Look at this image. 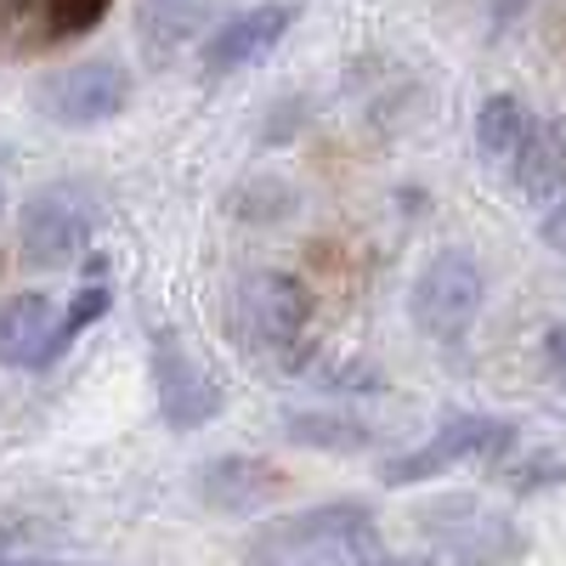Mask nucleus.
Segmentation results:
<instances>
[{
  "label": "nucleus",
  "mask_w": 566,
  "mask_h": 566,
  "mask_svg": "<svg viewBox=\"0 0 566 566\" xmlns=\"http://www.w3.org/2000/svg\"><path fill=\"white\" fill-rule=\"evenodd\" d=\"M380 533L368 499H328L255 527L244 544L250 566H357V549Z\"/></svg>",
  "instance_id": "1"
},
{
  "label": "nucleus",
  "mask_w": 566,
  "mask_h": 566,
  "mask_svg": "<svg viewBox=\"0 0 566 566\" xmlns=\"http://www.w3.org/2000/svg\"><path fill=\"white\" fill-rule=\"evenodd\" d=\"M295 18H301L295 0H261V7H244V12L221 18V23L205 34V45H199L205 74H239V69L261 63L272 45L295 29Z\"/></svg>",
  "instance_id": "9"
},
{
  "label": "nucleus",
  "mask_w": 566,
  "mask_h": 566,
  "mask_svg": "<svg viewBox=\"0 0 566 566\" xmlns=\"http://www.w3.org/2000/svg\"><path fill=\"white\" fill-rule=\"evenodd\" d=\"M317 380H323V391H340V397H352V391H380V374H374L368 363H335V368H323Z\"/></svg>",
  "instance_id": "19"
},
{
  "label": "nucleus",
  "mask_w": 566,
  "mask_h": 566,
  "mask_svg": "<svg viewBox=\"0 0 566 566\" xmlns=\"http://www.w3.org/2000/svg\"><path fill=\"white\" fill-rule=\"evenodd\" d=\"M306 317H312V295L295 272H244L227 295V340L250 352V357H290L306 335Z\"/></svg>",
  "instance_id": "2"
},
{
  "label": "nucleus",
  "mask_w": 566,
  "mask_h": 566,
  "mask_svg": "<svg viewBox=\"0 0 566 566\" xmlns=\"http://www.w3.org/2000/svg\"><path fill=\"white\" fill-rule=\"evenodd\" d=\"M148 368H154V397H159V419L170 431H199L227 408V386L221 374L187 346L181 328H154L148 346Z\"/></svg>",
  "instance_id": "5"
},
{
  "label": "nucleus",
  "mask_w": 566,
  "mask_h": 566,
  "mask_svg": "<svg viewBox=\"0 0 566 566\" xmlns=\"http://www.w3.org/2000/svg\"><path fill=\"white\" fill-rule=\"evenodd\" d=\"M522 7H527V0H493V18L499 23H515V18H522Z\"/></svg>",
  "instance_id": "23"
},
{
  "label": "nucleus",
  "mask_w": 566,
  "mask_h": 566,
  "mask_svg": "<svg viewBox=\"0 0 566 566\" xmlns=\"http://www.w3.org/2000/svg\"><path fill=\"white\" fill-rule=\"evenodd\" d=\"M57 328V301L45 290H23L0 301V368H45V346Z\"/></svg>",
  "instance_id": "11"
},
{
  "label": "nucleus",
  "mask_w": 566,
  "mask_h": 566,
  "mask_svg": "<svg viewBox=\"0 0 566 566\" xmlns=\"http://www.w3.org/2000/svg\"><path fill=\"white\" fill-rule=\"evenodd\" d=\"M205 23H210V0H136V34L148 57L181 52L193 34H205Z\"/></svg>",
  "instance_id": "14"
},
{
  "label": "nucleus",
  "mask_w": 566,
  "mask_h": 566,
  "mask_svg": "<svg viewBox=\"0 0 566 566\" xmlns=\"http://www.w3.org/2000/svg\"><path fill=\"white\" fill-rule=\"evenodd\" d=\"M0 210H7V187H0Z\"/></svg>",
  "instance_id": "25"
},
{
  "label": "nucleus",
  "mask_w": 566,
  "mask_h": 566,
  "mask_svg": "<svg viewBox=\"0 0 566 566\" xmlns=\"http://www.w3.org/2000/svg\"><path fill=\"white\" fill-rule=\"evenodd\" d=\"M357 566H442V560H437V555H397V549L380 544V533H374V538L357 549Z\"/></svg>",
  "instance_id": "20"
},
{
  "label": "nucleus",
  "mask_w": 566,
  "mask_h": 566,
  "mask_svg": "<svg viewBox=\"0 0 566 566\" xmlns=\"http://www.w3.org/2000/svg\"><path fill=\"white\" fill-rule=\"evenodd\" d=\"M544 363H549V374L566 386V317L560 323H549V335H544Z\"/></svg>",
  "instance_id": "21"
},
{
  "label": "nucleus",
  "mask_w": 566,
  "mask_h": 566,
  "mask_svg": "<svg viewBox=\"0 0 566 566\" xmlns=\"http://www.w3.org/2000/svg\"><path fill=\"white\" fill-rule=\"evenodd\" d=\"M527 125H533V114L522 108V97H510V91L482 97V108H476V148H482V159H515Z\"/></svg>",
  "instance_id": "15"
},
{
  "label": "nucleus",
  "mask_w": 566,
  "mask_h": 566,
  "mask_svg": "<svg viewBox=\"0 0 566 566\" xmlns=\"http://www.w3.org/2000/svg\"><path fill=\"white\" fill-rule=\"evenodd\" d=\"M0 566H63V560H40V555H0Z\"/></svg>",
  "instance_id": "24"
},
{
  "label": "nucleus",
  "mask_w": 566,
  "mask_h": 566,
  "mask_svg": "<svg viewBox=\"0 0 566 566\" xmlns=\"http://www.w3.org/2000/svg\"><path fill=\"white\" fill-rule=\"evenodd\" d=\"M29 7V18L34 23H45L40 29V40L45 45H57V40H80V34H91L108 12H114V0H23Z\"/></svg>",
  "instance_id": "16"
},
{
  "label": "nucleus",
  "mask_w": 566,
  "mask_h": 566,
  "mask_svg": "<svg viewBox=\"0 0 566 566\" xmlns=\"http://www.w3.org/2000/svg\"><path fill=\"white\" fill-rule=\"evenodd\" d=\"M510 176L522 187V199L533 205H560L566 193V125L560 119H533L522 148L510 159Z\"/></svg>",
  "instance_id": "12"
},
{
  "label": "nucleus",
  "mask_w": 566,
  "mask_h": 566,
  "mask_svg": "<svg viewBox=\"0 0 566 566\" xmlns=\"http://www.w3.org/2000/svg\"><path fill=\"white\" fill-rule=\"evenodd\" d=\"M108 306H114V290H108V283H85V290L69 301V312L57 317V328H52V346H45V368H52L80 335H85V328L91 323H103L108 317Z\"/></svg>",
  "instance_id": "17"
},
{
  "label": "nucleus",
  "mask_w": 566,
  "mask_h": 566,
  "mask_svg": "<svg viewBox=\"0 0 566 566\" xmlns=\"http://www.w3.org/2000/svg\"><path fill=\"white\" fill-rule=\"evenodd\" d=\"M419 527L437 544V555L453 566H515L527 555V533L504 510H488L470 493H448L437 504H424Z\"/></svg>",
  "instance_id": "3"
},
{
  "label": "nucleus",
  "mask_w": 566,
  "mask_h": 566,
  "mask_svg": "<svg viewBox=\"0 0 566 566\" xmlns=\"http://www.w3.org/2000/svg\"><path fill=\"white\" fill-rule=\"evenodd\" d=\"M538 232H544V244H549L555 255H566V199H560V205H549V216H544V227H538Z\"/></svg>",
  "instance_id": "22"
},
{
  "label": "nucleus",
  "mask_w": 566,
  "mask_h": 566,
  "mask_svg": "<svg viewBox=\"0 0 566 566\" xmlns=\"http://www.w3.org/2000/svg\"><path fill=\"white\" fill-rule=\"evenodd\" d=\"M91 244V199L80 193L74 181H45L23 199V216H18V250L29 266L40 272H57V266H74Z\"/></svg>",
  "instance_id": "7"
},
{
  "label": "nucleus",
  "mask_w": 566,
  "mask_h": 566,
  "mask_svg": "<svg viewBox=\"0 0 566 566\" xmlns=\"http://www.w3.org/2000/svg\"><path fill=\"white\" fill-rule=\"evenodd\" d=\"M130 108V69L114 57H85L74 69H57L40 80V114L63 130L108 125Z\"/></svg>",
  "instance_id": "8"
},
{
  "label": "nucleus",
  "mask_w": 566,
  "mask_h": 566,
  "mask_svg": "<svg viewBox=\"0 0 566 566\" xmlns=\"http://www.w3.org/2000/svg\"><path fill=\"white\" fill-rule=\"evenodd\" d=\"M283 437L295 448H312V453H368L374 442V424L368 419H352V413H328V408H283Z\"/></svg>",
  "instance_id": "13"
},
{
  "label": "nucleus",
  "mask_w": 566,
  "mask_h": 566,
  "mask_svg": "<svg viewBox=\"0 0 566 566\" xmlns=\"http://www.w3.org/2000/svg\"><path fill=\"white\" fill-rule=\"evenodd\" d=\"M515 448V424L510 419H493V413H453L448 424H437L431 442H419L397 459L380 464V482L386 488H419L431 476H448L453 464H470V459H504Z\"/></svg>",
  "instance_id": "6"
},
{
  "label": "nucleus",
  "mask_w": 566,
  "mask_h": 566,
  "mask_svg": "<svg viewBox=\"0 0 566 566\" xmlns=\"http://www.w3.org/2000/svg\"><path fill=\"white\" fill-rule=\"evenodd\" d=\"M566 482V453L560 448H538L527 459H515L504 470V488L510 493H544V488H560Z\"/></svg>",
  "instance_id": "18"
},
{
  "label": "nucleus",
  "mask_w": 566,
  "mask_h": 566,
  "mask_svg": "<svg viewBox=\"0 0 566 566\" xmlns=\"http://www.w3.org/2000/svg\"><path fill=\"white\" fill-rule=\"evenodd\" d=\"M482 301H488L482 261L470 255V250H442V255H431V261L419 266L413 290H408V317H413L419 335L453 346V340L470 335V323H476Z\"/></svg>",
  "instance_id": "4"
},
{
  "label": "nucleus",
  "mask_w": 566,
  "mask_h": 566,
  "mask_svg": "<svg viewBox=\"0 0 566 566\" xmlns=\"http://www.w3.org/2000/svg\"><path fill=\"white\" fill-rule=\"evenodd\" d=\"M193 488H199V504L216 515H261L266 504L283 499L290 476L272 459H255V453H216L199 464Z\"/></svg>",
  "instance_id": "10"
}]
</instances>
